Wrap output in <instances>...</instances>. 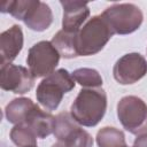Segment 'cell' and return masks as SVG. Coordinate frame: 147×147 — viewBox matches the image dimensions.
Instances as JSON below:
<instances>
[{"instance_id": "cell-1", "label": "cell", "mask_w": 147, "mask_h": 147, "mask_svg": "<svg viewBox=\"0 0 147 147\" xmlns=\"http://www.w3.org/2000/svg\"><path fill=\"white\" fill-rule=\"evenodd\" d=\"M107 94L101 87L83 88L71 105L70 114L80 125L95 126L105 116Z\"/></svg>"}, {"instance_id": "cell-7", "label": "cell", "mask_w": 147, "mask_h": 147, "mask_svg": "<svg viewBox=\"0 0 147 147\" xmlns=\"http://www.w3.org/2000/svg\"><path fill=\"white\" fill-rule=\"evenodd\" d=\"M60 53L51 41H39L30 49L26 63L32 76L44 77L54 72L60 61Z\"/></svg>"}, {"instance_id": "cell-6", "label": "cell", "mask_w": 147, "mask_h": 147, "mask_svg": "<svg viewBox=\"0 0 147 147\" xmlns=\"http://www.w3.org/2000/svg\"><path fill=\"white\" fill-rule=\"evenodd\" d=\"M117 117L123 127L132 134L147 132V105L140 98L127 95L117 103Z\"/></svg>"}, {"instance_id": "cell-3", "label": "cell", "mask_w": 147, "mask_h": 147, "mask_svg": "<svg viewBox=\"0 0 147 147\" xmlns=\"http://www.w3.org/2000/svg\"><path fill=\"white\" fill-rule=\"evenodd\" d=\"M114 32L102 17L96 15L90 18L75 36V47L78 56H88L99 53Z\"/></svg>"}, {"instance_id": "cell-13", "label": "cell", "mask_w": 147, "mask_h": 147, "mask_svg": "<svg viewBox=\"0 0 147 147\" xmlns=\"http://www.w3.org/2000/svg\"><path fill=\"white\" fill-rule=\"evenodd\" d=\"M34 106L31 99L28 98H18L14 99L11 102H9L5 109L6 117L8 122L13 124H22L24 123L29 111Z\"/></svg>"}, {"instance_id": "cell-18", "label": "cell", "mask_w": 147, "mask_h": 147, "mask_svg": "<svg viewBox=\"0 0 147 147\" xmlns=\"http://www.w3.org/2000/svg\"><path fill=\"white\" fill-rule=\"evenodd\" d=\"M75 82H77L79 85H82L85 88H93V87H101L102 85V78L100 74L90 68H80L75 70L71 74Z\"/></svg>"}, {"instance_id": "cell-14", "label": "cell", "mask_w": 147, "mask_h": 147, "mask_svg": "<svg viewBox=\"0 0 147 147\" xmlns=\"http://www.w3.org/2000/svg\"><path fill=\"white\" fill-rule=\"evenodd\" d=\"M96 144L99 147H127L124 133L116 129L106 126L96 134Z\"/></svg>"}, {"instance_id": "cell-9", "label": "cell", "mask_w": 147, "mask_h": 147, "mask_svg": "<svg viewBox=\"0 0 147 147\" xmlns=\"http://www.w3.org/2000/svg\"><path fill=\"white\" fill-rule=\"evenodd\" d=\"M33 83L34 77L26 68L11 63L1 65L0 86L2 90L16 94H24L32 88Z\"/></svg>"}, {"instance_id": "cell-12", "label": "cell", "mask_w": 147, "mask_h": 147, "mask_svg": "<svg viewBox=\"0 0 147 147\" xmlns=\"http://www.w3.org/2000/svg\"><path fill=\"white\" fill-rule=\"evenodd\" d=\"M26 124L37 136V138L44 139L54 132L55 117L49 113L41 110L36 103L29 111L24 123Z\"/></svg>"}, {"instance_id": "cell-8", "label": "cell", "mask_w": 147, "mask_h": 147, "mask_svg": "<svg viewBox=\"0 0 147 147\" xmlns=\"http://www.w3.org/2000/svg\"><path fill=\"white\" fill-rule=\"evenodd\" d=\"M113 74L119 84H133L147 74V61L139 53L125 54L115 63Z\"/></svg>"}, {"instance_id": "cell-16", "label": "cell", "mask_w": 147, "mask_h": 147, "mask_svg": "<svg viewBox=\"0 0 147 147\" xmlns=\"http://www.w3.org/2000/svg\"><path fill=\"white\" fill-rule=\"evenodd\" d=\"M62 147H92L93 138L79 125L57 140Z\"/></svg>"}, {"instance_id": "cell-21", "label": "cell", "mask_w": 147, "mask_h": 147, "mask_svg": "<svg viewBox=\"0 0 147 147\" xmlns=\"http://www.w3.org/2000/svg\"><path fill=\"white\" fill-rule=\"evenodd\" d=\"M30 147H37V146H30Z\"/></svg>"}, {"instance_id": "cell-11", "label": "cell", "mask_w": 147, "mask_h": 147, "mask_svg": "<svg viewBox=\"0 0 147 147\" xmlns=\"http://www.w3.org/2000/svg\"><path fill=\"white\" fill-rule=\"evenodd\" d=\"M23 47V32L18 25H13L0 36V64L10 63Z\"/></svg>"}, {"instance_id": "cell-4", "label": "cell", "mask_w": 147, "mask_h": 147, "mask_svg": "<svg viewBox=\"0 0 147 147\" xmlns=\"http://www.w3.org/2000/svg\"><path fill=\"white\" fill-rule=\"evenodd\" d=\"M75 79L65 69H59L40 82L36 92L37 100L45 109L55 110L64 93L75 87Z\"/></svg>"}, {"instance_id": "cell-2", "label": "cell", "mask_w": 147, "mask_h": 147, "mask_svg": "<svg viewBox=\"0 0 147 147\" xmlns=\"http://www.w3.org/2000/svg\"><path fill=\"white\" fill-rule=\"evenodd\" d=\"M2 13H9L33 31H44L53 22V14L48 5L38 0L1 1Z\"/></svg>"}, {"instance_id": "cell-19", "label": "cell", "mask_w": 147, "mask_h": 147, "mask_svg": "<svg viewBox=\"0 0 147 147\" xmlns=\"http://www.w3.org/2000/svg\"><path fill=\"white\" fill-rule=\"evenodd\" d=\"M133 147H147V133H144L137 137V139L134 140Z\"/></svg>"}, {"instance_id": "cell-5", "label": "cell", "mask_w": 147, "mask_h": 147, "mask_svg": "<svg viewBox=\"0 0 147 147\" xmlns=\"http://www.w3.org/2000/svg\"><path fill=\"white\" fill-rule=\"evenodd\" d=\"M114 34H129L139 29L142 23V13L133 3H115L101 14Z\"/></svg>"}, {"instance_id": "cell-10", "label": "cell", "mask_w": 147, "mask_h": 147, "mask_svg": "<svg viewBox=\"0 0 147 147\" xmlns=\"http://www.w3.org/2000/svg\"><path fill=\"white\" fill-rule=\"evenodd\" d=\"M60 3L63 7L62 30L68 33H77L90 15L88 5L82 1H60Z\"/></svg>"}, {"instance_id": "cell-20", "label": "cell", "mask_w": 147, "mask_h": 147, "mask_svg": "<svg viewBox=\"0 0 147 147\" xmlns=\"http://www.w3.org/2000/svg\"><path fill=\"white\" fill-rule=\"evenodd\" d=\"M52 147H62V145H61V144H60L59 141H56V142H55V144H54V145H53Z\"/></svg>"}, {"instance_id": "cell-15", "label": "cell", "mask_w": 147, "mask_h": 147, "mask_svg": "<svg viewBox=\"0 0 147 147\" xmlns=\"http://www.w3.org/2000/svg\"><path fill=\"white\" fill-rule=\"evenodd\" d=\"M75 36L76 33H68L61 30L53 37L51 42L57 49L61 56L65 59H72L78 56L75 47Z\"/></svg>"}, {"instance_id": "cell-17", "label": "cell", "mask_w": 147, "mask_h": 147, "mask_svg": "<svg viewBox=\"0 0 147 147\" xmlns=\"http://www.w3.org/2000/svg\"><path fill=\"white\" fill-rule=\"evenodd\" d=\"M10 139L17 147L37 146V136L26 124H16L10 131Z\"/></svg>"}]
</instances>
